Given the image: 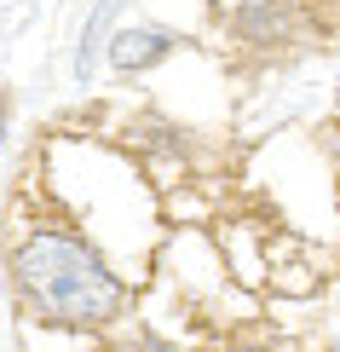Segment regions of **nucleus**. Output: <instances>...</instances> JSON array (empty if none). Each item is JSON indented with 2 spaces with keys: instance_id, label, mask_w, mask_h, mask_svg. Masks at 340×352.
<instances>
[{
  "instance_id": "nucleus-3",
  "label": "nucleus",
  "mask_w": 340,
  "mask_h": 352,
  "mask_svg": "<svg viewBox=\"0 0 340 352\" xmlns=\"http://www.w3.org/2000/svg\"><path fill=\"white\" fill-rule=\"evenodd\" d=\"M173 47H179L173 29H122V35L104 41L115 76H144V69H156L161 58H173Z\"/></svg>"
},
{
  "instance_id": "nucleus-1",
  "label": "nucleus",
  "mask_w": 340,
  "mask_h": 352,
  "mask_svg": "<svg viewBox=\"0 0 340 352\" xmlns=\"http://www.w3.org/2000/svg\"><path fill=\"white\" fill-rule=\"evenodd\" d=\"M12 283L18 300L52 329H110L127 318V283L81 231L35 226L12 248Z\"/></svg>"
},
{
  "instance_id": "nucleus-2",
  "label": "nucleus",
  "mask_w": 340,
  "mask_h": 352,
  "mask_svg": "<svg viewBox=\"0 0 340 352\" xmlns=\"http://www.w3.org/2000/svg\"><path fill=\"white\" fill-rule=\"evenodd\" d=\"M231 35L242 47H260V52H277V47H294L306 35V6L300 0H242L231 12Z\"/></svg>"
},
{
  "instance_id": "nucleus-5",
  "label": "nucleus",
  "mask_w": 340,
  "mask_h": 352,
  "mask_svg": "<svg viewBox=\"0 0 340 352\" xmlns=\"http://www.w3.org/2000/svg\"><path fill=\"white\" fill-rule=\"evenodd\" d=\"M335 190H340V185H335Z\"/></svg>"
},
{
  "instance_id": "nucleus-4",
  "label": "nucleus",
  "mask_w": 340,
  "mask_h": 352,
  "mask_svg": "<svg viewBox=\"0 0 340 352\" xmlns=\"http://www.w3.org/2000/svg\"><path fill=\"white\" fill-rule=\"evenodd\" d=\"M110 23H115V0H104V6L87 18V29H81V47H76V81H93V64H98V52H104V41H110Z\"/></svg>"
}]
</instances>
